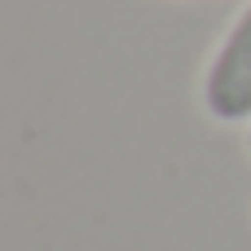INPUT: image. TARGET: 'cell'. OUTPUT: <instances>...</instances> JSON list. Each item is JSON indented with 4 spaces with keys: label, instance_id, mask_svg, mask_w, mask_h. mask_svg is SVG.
Here are the masks:
<instances>
[{
    "label": "cell",
    "instance_id": "1",
    "mask_svg": "<svg viewBox=\"0 0 251 251\" xmlns=\"http://www.w3.org/2000/svg\"><path fill=\"white\" fill-rule=\"evenodd\" d=\"M199 106L207 119L238 128L251 124V0L238 4L199 75Z\"/></svg>",
    "mask_w": 251,
    "mask_h": 251
},
{
    "label": "cell",
    "instance_id": "2",
    "mask_svg": "<svg viewBox=\"0 0 251 251\" xmlns=\"http://www.w3.org/2000/svg\"><path fill=\"white\" fill-rule=\"evenodd\" d=\"M247 154H251V124H247Z\"/></svg>",
    "mask_w": 251,
    "mask_h": 251
}]
</instances>
